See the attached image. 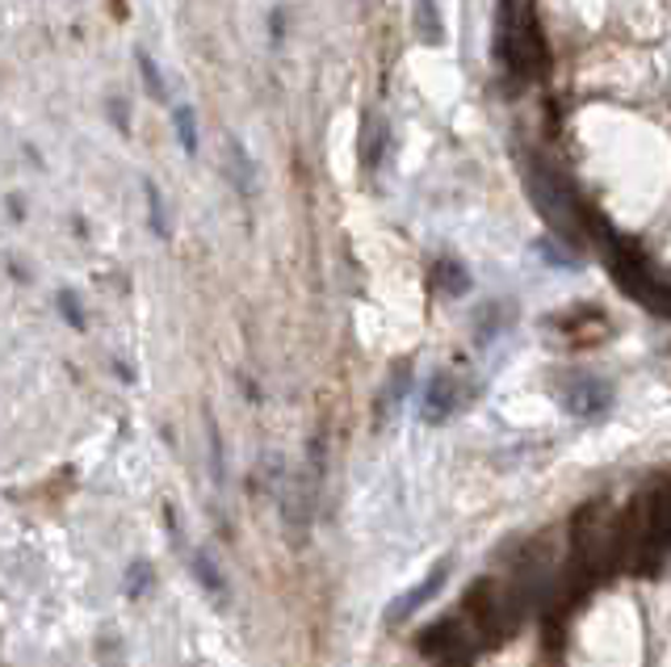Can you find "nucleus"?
I'll return each instance as SVG.
<instances>
[{"label": "nucleus", "mask_w": 671, "mask_h": 667, "mask_svg": "<svg viewBox=\"0 0 671 667\" xmlns=\"http://www.w3.org/2000/svg\"><path fill=\"white\" fill-rule=\"evenodd\" d=\"M445 579H449V558H441V563H437L433 572L424 575L416 588L407 592V596H399V600H395V605L386 609V626H395V621H407L411 613L420 609L424 600H433V596H437V592L445 588Z\"/></svg>", "instance_id": "obj_4"}, {"label": "nucleus", "mask_w": 671, "mask_h": 667, "mask_svg": "<svg viewBox=\"0 0 671 667\" xmlns=\"http://www.w3.org/2000/svg\"><path fill=\"white\" fill-rule=\"evenodd\" d=\"M227 176H231V185L244 193V198L256 193V164H252L248 148H244L235 134H227Z\"/></svg>", "instance_id": "obj_6"}, {"label": "nucleus", "mask_w": 671, "mask_h": 667, "mask_svg": "<svg viewBox=\"0 0 671 667\" xmlns=\"http://www.w3.org/2000/svg\"><path fill=\"white\" fill-rule=\"evenodd\" d=\"M173 127H176V139H181V148L185 152H197V122H193V110L190 105H176L173 110Z\"/></svg>", "instance_id": "obj_12"}, {"label": "nucleus", "mask_w": 671, "mask_h": 667, "mask_svg": "<svg viewBox=\"0 0 671 667\" xmlns=\"http://www.w3.org/2000/svg\"><path fill=\"white\" fill-rule=\"evenodd\" d=\"M525 185H529V202L537 214L558 231V235H576L579 231V210L571 202L567 181L555 169H546L541 160H525Z\"/></svg>", "instance_id": "obj_2"}, {"label": "nucleus", "mask_w": 671, "mask_h": 667, "mask_svg": "<svg viewBox=\"0 0 671 667\" xmlns=\"http://www.w3.org/2000/svg\"><path fill=\"white\" fill-rule=\"evenodd\" d=\"M211 471H214V483H223V437H218L214 420H211Z\"/></svg>", "instance_id": "obj_16"}, {"label": "nucleus", "mask_w": 671, "mask_h": 667, "mask_svg": "<svg viewBox=\"0 0 671 667\" xmlns=\"http://www.w3.org/2000/svg\"><path fill=\"white\" fill-rule=\"evenodd\" d=\"M609 403H613V386L600 378H579L562 391V407H567L571 416H583V420L609 412Z\"/></svg>", "instance_id": "obj_3"}, {"label": "nucleus", "mask_w": 671, "mask_h": 667, "mask_svg": "<svg viewBox=\"0 0 671 667\" xmlns=\"http://www.w3.org/2000/svg\"><path fill=\"white\" fill-rule=\"evenodd\" d=\"M59 311H63V320L72 327H84V311H80V299L72 290H59Z\"/></svg>", "instance_id": "obj_15"}, {"label": "nucleus", "mask_w": 671, "mask_h": 667, "mask_svg": "<svg viewBox=\"0 0 671 667\" xmlns=\"http://www.w3.org/2000/svg\"><path fill=\"white\" fill-rule=\"evenodd\" d=\"M386 143H390V127H386L378 114H365L362 118V164L369 172L386 160Z\"/></svg>", "instance_id": "obj_7"}, {"label": "nucleus", "mask_w": 671, "mask_h": 667, "mask_svg": "<svg viewBox=\"0 0 671 667\" xmlns=\"http://www.w3.org/2000/svg\"><path fill=\"white\" fill-rule=\"evenodd\" d=\"M148 579H152L148 563H134V575H126V592H131V596H139V592L148 588Z\"/></svg>", "instance_id": "obj_17"}, {"label": "nucleus", "mask_w": 671, "mask_h": 667, "mask_svg": "<svg viewBox=\"0 0 671 667\" xmlns=\"http://www.w3.org/2000/svg\"><path fill=\"white\" fill-rule=\"evenodd\" d=\"M499 55L504 63L517 72V77H546L550 68V51L546 39L537 30L533 4H520V0H504L499 9Z\"/></svg>", "instance_id": "obj_1"}, {"label": "nucleus", "mask_w": 671, "mask_h": 667, "mask_svg": "<svg viewBox=\"0 0 671 667\" xmlns=\"http://www.w3.org/2000/svg\"><path fill=\"white\" fill-rule=\"evenodd\" d=\"M458 412V382L449 374H437L428 382V395H424V420L428 424H445V420Z\"/></svg>", "instance_id": "obj_5"}, {"label": "nucleus", "mask_w": 671, "mask_h": 667, "mask_svg": "<svg viewBox=\"0 0 671 667\" xmlns=\"http://www.w3.org/2000/svg\"><path fill=\"white\" fill-rule=\"evenodd\" d=\"M143 193H148V219H152V235H169V219H164V206H160V190L152 181H143Z\"/></svg>", "instance_id": "obj_13"}, {"label": "nucleus", "mask_w": 671, "mask_h": 667, "mask_svg": "<svg viewBox=\"0 0 671 667\" xmlns=\"http://www.w3.org/2000/svg\"><path fill=\"white\" fill-rule=\"evenodd\" d=\"M139 72H143V80H148V93L155 97V101H164V80H160V72H155V63H152V55L148 51H139Z\"/></svg>", "instance_id": "obj_14"}, {"label": "nucleus", "mask_w": 671, "mask_h": 667, "mask_svg": "<svg viewBox=\"0 0 671 667\" xmlns=\"http://www.w3.org/2000/svg\"><path fill=\"white\" fill-rule=\"evenodd\" d=\"M268 30H273V42L286 34V9H282V4L273 9V18H268Z\"/></svg>", "instance_id": "obj_18"}, {"label": "nucleus", "mask_w": 671, "mask_h": 667, "mask_svg": "<svg viewBox=\"0 0 671 667\" xmlns=\"http://www.w3.org/2000/svg\"><path fill=\"white\" fill-rule=\"evenodd\" d=\"M433 286H441V294H466L470 290V273L454 256H445V261L433 265Z\"/></svg>", "instance_id": "obj_9"}, {"label": "nucleus", "mask_w": 671, "mask_h": 667, "mask_svg": "<svg viewBox=\"0 0 671 667\" xmlns=\"http://www.w3.org/2000/svg\"><path fill=\"white\" fill-rule=\"evenodd\" d=\"M416 34L428 47H441L445 42V26H441V9L437 0H416Z\"/></svg>", "instance_id": "obj_8"}, {"label": "nucleus", "mask_w": 671, "mask_h": 667, "mask_svg": "<svg viewBox=\"0 0 671 667\" xmlns=\"http://www.w3.org/2000/svg\"><path fill=\"white\" fill-rule=\"evenodd\" d=\"M647 521H651V534L671 546V483L651 499V516H647Z\"/></svg>", "instance_id": "obj_10"}, {"label": "nucleus", "mask_w": 671, "mask_h": 667, "mask_svg": "<svg viewBox=\"0 0 671 667\" xmlns=\"http://www.w3.org/2000/svg\"><path fill=\"white\" fill-rule=\"evenodd\" d=\"M193 575H197V579H202V588L211 592V596H223V592H227V584H223V575H218V567H214L211 563V554H193Z\"/></svg>", "instance_id": "obj_11"}]
</instances>
